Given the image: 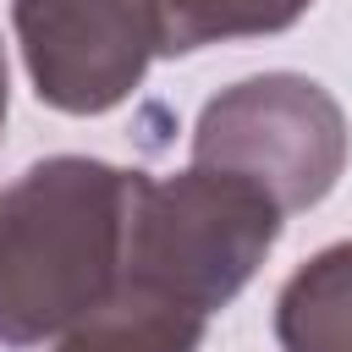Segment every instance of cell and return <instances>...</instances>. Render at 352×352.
<instances>
[{
  "instance_id": "cell-1",
  "label": "cell",
  "mask_w": 352,
  "mask_h": 352,
  "mask_svg": "<svg viewBox=\"0 0 352 352\" xmlns=\"http://www.w3.org/2000/svg\"><path fill=\"white\" fill-rule=\"evenodd\" d=\"M143 182V170L55 154L0 192V346L60 341L126 286Z\"/></svg>"
},
{
  "instance_id": "cell-2",
  "label": "cell",
  "mask_w": 352,
  "mask_h": 352,
  "mask_svg": "<svg viewBox=\"0 0 352 352\" xmlns=\"http://www.w3.org/2000/svg\"><path fill=\"white\" fill-rule=\"evenodd\" d=\"M280 209L242 176L187 165L182 176L143 182L132 214L126 280L176 297L198 314L226 308L280 236Z\"/></svg>"
},
{
  "instance_id": "cell-3",
  "label": "cell",
  "mask_w": 352,
  "mask_h": 352,
  "mask_svg": "<svg viewBox=\"0 0 352 352\" xmlns=\"http://www.w3.org/2000/svg\"><path fill=\"white\" fill-rule=\"evenodd\" d=\"M275 198L280 214L314 209L346 170V116L302 72H258L220 88L192 126V160Z\"/></svg>"
},
{
  "instance_id": "cell-4",
  "label": "cell",
  "mask_w": 352,
  "mask_h": 352,
  "mask_svg": "<svg viewBox=\"0 0 352 352\" xmlns=\"http://www.w3.org/2000/svg\"><path fill=\"white\" fill-rule=\"evenodd\" d=\"M11 22L33 94L66 116L116 110L160 55L148 0H16Z\"/></svg>"
},
{
  "instance_id": "cell-5",
  "label": "cell",
  "mask_w": 352,
  "mask_h": 352,
  "mask_svg": "<svg viewBox=\"0 0 352 352\" xmlns=\"http://www.w3.org/2000/svg\"><path fill=\"white\" fill-rule=\"evenodd\" d=\"M204 330L209 314L126 280L99 314L72 324L50 352H198Z\"/></svg>"
},
{
  "instance_id": "cell-6",
  "label": "cell",
  "mask_w": 352,
  "mask_h": 352,
  "mask_svg": "<svg viewBox=\"0 0 352 352\" xmlns=\"http://www.w3.org/2000/svg\"><path fill=\"white\" fill-rule=\"evenodd\" d=\"M280 352H352V242H330L275 297Z\"/></svg>"
},
{
  "instance_id": "cell-7",
  "label": "cell",
  "mask_w": 352,
  "mask_h": 352,
  "mask_svg": "<svg viewBox=\"0 0 352 352\" xmlns=\"http://www.w3.org/2000/svg\"><path fill=\"white\" fill-rule=\"evenodd\" d=\"M160 22V55H187L226 38L286 33L314 0H148Z\"/></svg>"
},
{
  "instance_id": "cell-8",
  "label": "cell",
  "mask_w": 352,
  "mask_h": 352,
  "mask_svg": "<svg viewBox=\"0 0 352 352\" xmlns=\"http://www.w3.org/2000/svg\"><path fill=\"white\" fill-rule=\"evenodd\" d=\"M6 104H11V82H6V50H0V126H6Z\"/></svg>"
}]
</instances>
